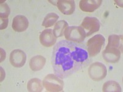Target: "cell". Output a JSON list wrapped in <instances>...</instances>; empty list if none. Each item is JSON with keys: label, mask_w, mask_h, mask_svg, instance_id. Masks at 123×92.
<instances>
[{"label": "cell", "mask_w": 123, "mask_h": 92, "mask_svg": "<svg viewBox=\"0 0 123 92\" xmlns=\"http://www.w3.org/2000/svg\"><path fill=\"white\" fill-rule=\"evenodd\" d=\"M51 62L55 74L63 79L87 65L89 56L83 46L62 40L54 46Z\"/></svg>", "instance_id": "6da1fadb"}, {"label": "cell", "mask_w": 123, "mask_h": 92, "mask_svg": "<svg viewBox=\"0 0 123 92\" xmlns=\"http://www.w3.org/2000/svg\"><path fill=\"white\" fill-rule=\"evenodd\" d=\"M105 39L102 34H96L89 39L87 42V51L91 57L98 55L105 44Z\"/></svg>", "instance_id": "7a4b0ae2"}, {"label": "cell", "mask_w": 123, "mask_h": 92, "mask_svg": "<svg viewBox=\"0 0 123 92\" xmlns=\"http://www.w3.org/2000/svg\"><path fill=\"white\" fill-rule=\"evenodd\" d=\"M65 37L67 40L75 43H81L85 39L86 33L81 27L71 26L68 27L64 32Z\"/></svg>", "instance_id": "3957f363"}, {"label": "cell", "mask_w": 123, "mask_h": 92, "mask_svg": "<svg viewBox=\"0 0 123 92\" xmlns=\"http://www.w3.org/2000/svg\"><path fill=\"white\" fill-rule=\"evenodd\" d=\"M43 84L48 92H62L63 89V82L55 74L46 75L43 81Z\"/></svg>", "instance_id": "277c9868"}, {"label": "cell", "mask_w": 123, "mask_h": 92, "mask_svg": "<svg viewBox=\"0 0 123 92\" xmlns=\"http://www.w3.org/2000/svg\"><path fill=\"white\" fill-rule=\"evenodd\" d=\"M88 74L93 80L99 81L104 79L107 74L106 68L103 63L95 62L89 68Z\"/></svg>", "instance_id": "5b68a950"}, {"label": "cell", "mask_w": 123, "mask_h": 92, "mask_svg": "<svg viewBox=\"0 0 123 92\" xmlns=\"http://www.w3.org/2000/svg\"><path fill=\"white\" fill-rule=\"evenodd\" d=\"M80 27L84 30L86 36H89L99 31L100 24L99 20L96 17H86L84 18Z\"/></svg>", "instance_id": "8992f818"}, {"label": "cell", "mask_w": 123, "mask_h": 92, "mask_svg": "<svg viewBox=\"0 0 123 92\" xmlns=\"http://www.w3.org/2000/svg\"><path fill=\"white\" fill-rule=\"evenodd\" d=\"M123 49L112 46H106L102 53L104 60L108 63H116L119 61Z\"/></svg>", "instance_id": "52a82bcc"}, {"label": "cell", "mask_w": 123, "mask_h": 92, "mask_svg": "<svg viewBox=\"0 0 123 92\" xmlns=\"http://www.w3.org/2000/svg\"><path fill=\"white\" fill-rule=\"evenodd\" d=\"M26 59L27 56L25 52L19 49L13 50L10 54V63L14 67H22L26 62Z\"/></svg>", "instance_id": "ba28073f"}, {"label": "cell", "mask_w": 123, "mask_h": 92, "mask_svg": "<svg viewBox=\"0 0 123 92\" xmlns=\"http://www.w3.org/2000/svg\"><path fill=\"white\" fill-rule=\"evenodd\" d=\"M39 41L41 45L44 47H50L56 43L57 38L51 29H46L41 33L39 35Z\"/></svg>", "instance_id": "9c48e42d"}, {"label": "cell", "mask_w": 123, "mask_h": 92, "mask_svg": "<svg viewBox=\"0 0 123 92\" xmlns=\"http://www.w3.org/2000/svg\"><path fill=\"white\" fill-rule=\"evenodd\" d=\"M29 22L24 15H18L15 16L12 20V27L16 32H23L28 28Z\"/></svg>", "instance_id": "30bf717a"}, {"label": "cell", "mask_w": 123, "mask_h": 92, "mask_svg": "<svg viewBox=\"0 0 123 92\" xmlns=\"http://www.w3.org/2000/svg\"><path fill=\"white\" fill-rule=\"evenodd\" d=\"M102 3V0H81L80 2V8L83 12H92L100 6Z\"/></svg>", "instance_id": "8fae6325"}, {"label": "cell", "mask_w": 123, "mask_h": 92, "mask_svg": "<svg viewBox=\"0 0 123 92\" xmlns=\"http://www.w3.org/2000/svg\"><path fill=\"white\" fill-rule=\"evenodd\" d=\"M57 6L59 11L65 15H71L75 10V3L73 0H59Z\"/></svg>", "instance_id": "7c38bea8"}, {"label": "cell", "mask_w": 123, "mask_h": 92, "mask_svg": "<svg viewBox=\"0 0 123 92\" xmlns=\"http://www.w3.org/2000/svg\"><path fill=\"white\" fill-rule=\"evenodd\" d=\"M46 63V59L41 55H36L30 59L29 65L32 71H38L42 69Z\"/></svg>", "instance_id": "4fadbf2b"}, {"label": "cell", "mask_w": 123, "mask_h": 92, "mask_svg": "<svg viewBox=\"0 0 123 92\" xmlns=\"http://www.w3.org/2000/svg\"><path fill=\"white\" fill-rule=\"evenodd\" d=\"M68 27V24L65 20H62L57 22L55 25L53 29V33L56 38L62 37L64 34L65 31Z\"/></svg>", "instance_id": "5bb4252c"}, {"label": "cell", "mask_w": 123, "mask_h": 92, "mask_svg": "<svg viewBox=\"0 0 123 92\" xmlns=\"http://www.w3.org/2000/svg\"><path fill=\"white\" fill-rule=\"evenodd\" d=\"M27 89L29 92H41L43 89L42 81L38 78H33L30 80L27 84Z\"/></svg>", "instance_id": "9a60e30c"}, {"label": "cell", "mask_w": 123, "mask_h": 92, "mask_svg": "<svg viewBox=\"0 0 123 92\" xmlns=\"http://www.w3.org/2000/svg\"><path fill=\"white\" fill-rule=\"evenodd\" d=\"M104 92H122L120 85L116 81L110 80L105 82L103 86Z\"/></svg>", "instance_id": "2e32d148"}, {"label": "cell", "mask_w": 123, "mask_h": 92, "mask_svg": "<svg viewBox=\"0 0 123 92\" xmlns=\"http://www.w3.org/2000/svg\"><path fill=\"white\" fill-rule=\"evenodd\" d=\"M59 18V15L55 13H49L44 18L42 25L46 28L52 27L57 21Z\"/></svg>", "instance_id": "e0dca14e"}, {"label": "cell", "mask_w": 123, "mask_h": 92, "mask_svg": "<svg viewBox=\"0 0 123 92\" xmlns=\"http://www.w3.org/2000/svg\"><path fill=\"white\" fill-rule=\"evenodd\" d=\"M0 9H1V12H0L1 18H8V16L10 14V12H11V10H10L8 5L6 3L1 4V7H0Z\"/></svg>", "instance_id": "ac0fdd59"}, {"label": "cell", "mask_w": 123, "mask_h": 92, "mask_svg": "<svg viewBox=\"0 0 123 92\" xmlns=\"http://www.w3.org/2000/svg\"><path fill=\"white\" fill-rule=\"evenodd\" d=\"M8 25V18H1V29H4L7 28Z\"/></svg>", "instance_id": "d6986e66"}]
</instances>
